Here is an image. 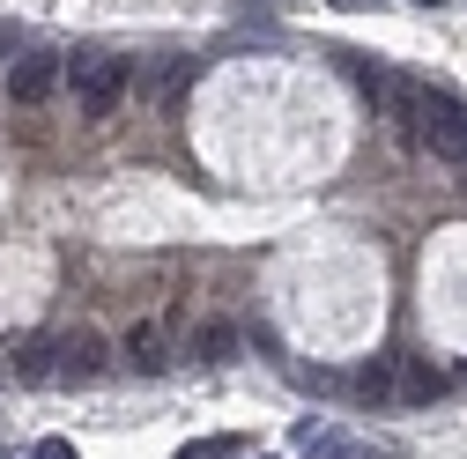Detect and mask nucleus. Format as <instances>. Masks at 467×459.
Segmentation results:
<instances>
[{
	"label": "nucleus",
	"mask_w": 467,
	"mask_h": 459,
	"mask_svg": "<svg viewBox=\"0 0 467 459\" xmlns=\"http://www.w3.org/2000/svg\"><path fill=\"white\" fill-rule=\"evenodd\" d=\"M30 459H82V452H75L67 437H37V444H30Z\"/></svg>",
	"instance_id": "f8f14e48"
},
{
	"label": "nucleus",
	"mask_w": 467,
	"mask_h": 459,
	"mask_svg": "<svg viewBox=\"0 0 467 459\" xmlns=\"http://www.w3.org/2000/svg\"><path fill=\"white\" fill-rule=\"evenodd\" d=\"M16 378H23V385H45V378H52V341H30V349L16 356Z\"/></svg>",
	"instance_id": "1a4fd4ad"
},
{
	"label": "nucleus",
	"mask_w": 467,
	"mask_h": 459,
	"mask_svg": "<svg viewBox=\"0 0 467 459\" xmlns=\"http://www.w3.org/2000/svg\"><path fill=\"white\" fill-rule=\"evenodd\" d=\"M230 356H238V326H201V363H230Z\"/></svg>",
	"instance_id": "6e6552de"
},
{
	"label": "nucleus",
	"mask_w": 467,
	"mask_h": 459,
	"mask_svg": "<svg viewBox=\"0 0 467 459\" xmlns=\"http://www.w3.org/2000/svg\"><path fill=\"white\" fill-rule=\"evenodd\" d=\"M179 459H245V444H238V437L223 430V437H193V444H186Z\"/></svg>",
	"instance_id": "9b49d317"
},
{
	"label": "nucleus",
	"mask_w": 467,
	"mask_h": 459,
	"mask_svg": "<svg viewBox=\"0 0 467 459\" xmlns=\"http://www.w3.org/2000/svg\"><path fill=\"white\" fill-rule=\"evenodd\" d=\"M416 8H445V0H416Z\"/></svg>",
	"instance_id": "4468645a"
},
{
	"label": "nucleus",
	"mask_w": 467,
	"mask_h": 459,
	"mask_svg": "<svg viewBox=\"0 0 467 459\" xmlns=\"http://www.w3.org/2000/svg\"><path fill=\"white\" fill-rule=\"evenodd\" d=\"M127 363H134L141 378H156V371L171 363V356H163V326H149V319H141V326L127 333Z\"/></svg>",
	"instance_id": "423d86ee"
},
{
	"label": "nucleus",
	"mask_w": 467,
	"mask_h": 459,
	"mask_svg": "<svg viewBox=\"0 0 467 459\" xmlns=\"http://www.w3.org/2000/svg\"><path fill=\"white\" fill-rule=\"evenodd\" d=\"M52 378H60V385L104 378V341L97 333H60V341H52Z\"/></svg>",
	"instance_id": "7ed1b4c3"
},
{
	"label": "nucleus",
	"mask_w": 467,
	"mask_h": 459,
	"mask_svg": "<svg viewBox=\"0 0 467 459\" xmlns=\"http://www.w3.org/2000/svg\"><path fill=\"white\" fill-rule=\"evenodd\" d=\"M408 127H416V134L431 141V156H445V163H467V104H460V97H445V89H423V97H416V111H408Z\"/></svg>",
	"instance_id": "f257e3e1"
},
{
	"label": "nucleus",
	"mask_w": 467,
	"mask_h": 459,
	"mask_svg": "<svg viewBox=\"0 0 467 459\" xmlns=\"http://www.w3.org/2000/svg\"><path fill=\"white\" fill-rule=\"evenodd\" d=\"M75 82V104H82V119H111V104L127 97V60H97V52H82L75 67H60Z\"/></svg>",
	"instance_id": "f03ea898"
},
{
	"label": "nucleus",
	"mask_w": 467,
	"mask_h": 459,
	"mask_svg": "<svg viewBox=\"0 0 467 459\" xmlns=\"http://www.w3.org/2000/svg\"><path fill=\"white\" fill-rule=\"evenodd\" d=\"M305 459H357V437H341V430H312V437H305Z\"/></svg>",
	"instance_id": "9d476101"
},
{
	"label": "nucleus",
	"mask_w": 467,
	"mask_h": 459,
	"mask_svg": "<svg viewBox=\"0 0 467 459\" xmlns=\"http://www.w3.org/2000/svg\"><path fill=\"white\" fill-rule=\"evenodd\" d=\"M52 89H60V60H45V52H30V60L8 67V97L16 104H45Z\"/></svg>",
	"instance_id": "20e7f679"
},
{
	"label": "nucleus",
	"mask_w": 467,
	"mask_h": 459,
	"mask_svg": "<svg viewBox=\"0 0 467 459\" xmlns=\"http://www.w3.org/2000/svg\"><path fill=\"white\" fill-rule=\"evenodd\" d=\"M348 385H357V400H393V356H379V363H364V371L348 378Z\"/></svg>",
	"instance_id": "0eeeda50"
},
{
	"label": "nucleus",
	"mask_w": 467,
	"mask_h": 459,
	"mask_svg": "<svg viewBox=\"0 0 467 459\" xmlns=\"http://www.w3.org/2000/svg\"><path fill=\"white\" fill-rule=\"evenodd\" d=\"M334 8H341V15H364V8H379V0H334Z\"/></svg>",
	"instance_id": "ddd939ff"
},
{
	"label": "nucleus",
	"mask_w": 467,
	"mask_h": 459,
	"mask_svg": "<svg viewBox=\"0 0 467 459\" xmlns=\"http://www.w3.org/2000/svg\"><path fill=\"white\" fill-rule=\"evenodd\" d=\"M260 459H275V452H260Z\"/></svg>",
	"instance_id": "2eb2a0df"
},
{
	"label": "nucleus",
	"mask_w": 467,
	"mask_h": 459,
	"mask_svg": "<svg viewBox=\"0 0 467 459\" xmlns=\"http://www.w3.org/2000/svg\"><path fill=\"white\" fill-rule=\"evenodd\" d=\"M438 393H445V371H438V363H423V356L393 363V400H408V408H423V400H438Z\"/></svg>",
	"instance_id": "39448f33"
}]
</instances>
